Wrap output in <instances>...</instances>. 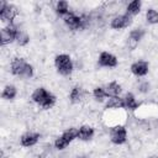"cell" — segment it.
<instances>
[{"label": "cell", "instance_id": "9", "mask_svg": "<svg viewBox=\"0 0 158 158\" xmlns=\"http://www.w3.org/2000/svg\"><path fill=\"white\" fill-rule=\"evenodd\" d=\"M132 23V17L127 14H121V15H116L111 19L110 21V27L112 30H123V28H127Z\"/></svg>", "mask_w": 158, "mask_h": 158}, {"label": "cell", "instance_id": "19", "mask_svg": "<svg viewBox=\"0 0 158 158\" xmlns=\"http://www.w3.org/2000/svg\"><path fill=\"white\" fill-rule=\"evenodd\" d=\"M17 96V88L12 84H7L4 86L2 93H1V98L4 100H14Z\"/></svg>", "mask_w": 158, "mask_h": 158}, {"label": "cell", "instance_id": "26", "mask_svg": "<svg viewBox=\"0 0 158 158\" xmlns=\"http://www.w3.org/2000/svg\"><path fill=\"white\" fill-rule=\"evenodd\" d=\"M75 158H90L89 156H85V154H80V156H77Z\"/></svg>", "mask_w": 158, "mask_h": 158}, {"label": "cell", "instance_id": "12", "mask_svg": "<svg viewBox=\"0 0 158 158\" xmlns=\"http://www.w3.org/2000/svg\"><path fill=\"white\" fill-rule=\"evenodd\" d=\"M130 70H131V73L133 75H136L138 78L146 77L148 74V72H149V64H148V62L142 60V59L141 60H136V62H133L131 64Z\"/></svg>", "mask_w": 158, "mask_h": 158}, {"label": "cell", "instance_id": "11", "mask_svg": "<svg viewBox=\"0 0 158 158\" xmlns=\"http://www.w3.org/2000/svg\"><path fill=\"white\" fill-rule=\"evenodd\" d=\"M144 35H146V31L142 27H136V28L131 30L130 33H128V37H127V46H128V48L131 51L135 49L136 46L141 42V40L144 37Z\"/></svg>", "mask_w": 158, "mask_h": 158}, {"label": "cell", "instance_id": "4", "mask_svg": "<svg viewBox=\"0 0 158 158\" xmlns=\"http://www.w3.org/2000/svg\"><path fill=\"white\" fill-rule=\"evenodd\" d=\"M78 137V128L75 127H69L67 128L60 136H58L56 139H54V148L58 149V151H63L65 149L75 138Z\"/></svg>", "mask_w": 158, "mask_h": 158}, {"label": "cell", "instance_id": "15", "mask_svg": "<svg viewBox=\"0 0 158 158\" xmlns=\"http://www.w3.org/2000/svg\"><path fill=\"white\" fill-rule=\"evenodd\" d=\"M122 100H123V109H126V110L135 111L139 107V102L136 100V96L132 93H126L123 95Z\"/></svg>", "mask_w": 158, "mask_h": 158}, {"label": "cell", "instance_id": "13", "mask_svg": "<svg viewBox=\"0 0 158 158\" xmlns=\"http://www.w3.org/2000/svg\"><path fill=\"white\" fill-rule=\"evenodd\" d=\"M41 138V135L38 132H32V131H28L26 133H23L21 137H20V143L22 147H26V148H30V147H33L38 143Z\"/></svg>", "mask_w": 158, "mask_h": 158}, {"label": "cell", "instance_id": "1", "mask_svg": "<svg viewBox=\"0 0 158 158\" xmlns=\"http://www.w3.org/2000/svg\"><path fill=\"white\" fill-rule=\"evenodd\" d=\"M31 99L35 104H37L38 106H41L44 110L52 109L56 105V101H57L56 95H53L51 91H48L43 86L36 88L33 90V93L31 94Z\"/></svg>", "mask_w": 158, "mask_h": 158}, {"label": "cell", "instance_id": "6", "mask_svg": "<svg viewBox=\"0 0 158 158\" xmlns=\"http://www.w3.org/2000/svg\"><path fill=\"white\" fill-rule=\"evenodd\" d=\"M17 15H19V9L15 5L6 2L4 0L0 1V19L2 22H6L7 25L14 23V20Z\"/></svg>", "mask_w": 158, "mask_h": 158}, {"label": "cell", "instance_id": "18", "mask_svg": "<svg viewBox=\"0 0 158 158\" xmlns=\"http://www.w3.org/2000/svg\"><path fill=\"white\" fill-rule=\"evenodd\" d=\"M105 109L106 110H120L123 109V100L120 96H114V98H109V100L105 104Z\"/></svg>", "mask_w": 158, "mask_h": 158}, {"label": "cell", "instance_id": "23", "mask_svg": "<svg viewBox=\"0 0 158 158\" xmlns=\"http://www.w3.org/2000/svg\"><path fill=\"white\" fill-rule=\"evenodd\" d=\"M93 96H94V99L96 101L102 102L105 100V98L107 96L106 95V91H105V88H102V86H95L94 90H93Z\"/></svg>", "mask_w": 158, "mask_h": 158}, {"label": "cell", "instance_id": "10", "mask_svg": "<svg viewBox=\"0 0 158 158\" xmlns=\"http://www.w3.org/2000/svg\"><path fill=\"white\" fill-rule=\"evenodd\" d=\"M98 64L100 67H104V68H116L117 64H118V59H117V57L115 54L104 51V52H101L99 54Z\"/></svg>", "mask_w": 158, "mask_h": 158}, {"label": "cell", "instance_id": "8", "mask_svg": "<svg viewBox=\"0 0 158 158\" xmlns=\"http://www.w3.org/2000/svg\"><path fill=\"white\" fill-rule=\"evenodd\" d=\"M63 22H64L65 26H67L69 30H72V31L84 30V25H83L81 15H77L75 12L69 11V12L63 17Z\"/></svg>", "mask_w": 158, "mask_h": 158}, {"label": "cell", "instance_id": "16", "mask_svg": "<svg viewBox=\"0 0 158 158\" xmlns=\"http://www.w3.org/2000/svg\"><path fill=\"white\" fill-rule=\"evenodd\" d=\"M84 98V90L81 86L79 85H74L72 89H70V93H69V101L72 104H78L81 101V99Z\"/></svg>", "mask_w": 158, "mask_h": 158}, {"label": "cell", "instance_id": "25", "mask_svg": "<svg viewBox=\"0 0 158 158\" xmlns=\"http://www.w3.org/2000/svg\"><path fill=\"white\" fill-rule=\"evenodd\" d=\"M149 89H151V84H149L148 81H141V83L138 84V91L142 93V94L148 93Z\"/></svg>", "mask_w": 158, "mask_h": 158}, {"label": "cell", "instance_id": "22", "mask_svg": "<svg viewBox=\"0 0 158 158\" xmlns=\"http://www.w3.org/2000/svg\"><path fill=\"white\" fill-rule=\"evenodd\" d=\"M146 21L149 25H158V11L153 7H149L146 11Z\"/></svg>", "mask_w": 158, "mask_h": 158}, {"label": "cell", "instance_id": "14", "mask_svg": "<svg viewBox=\"0 0 158 158\" xmlns=\"http://www.w3.org/2000/svg\"><path fill=\"white\" fill-rule=\"evenodd\" d=\"M95 135V128L91 125H81L78 128V139L80 141H90Z\"/></svg>", "mask_w": 158, "mask_h": 158}, {"label": "cell", "instance_id": "17", "mask_svg": "<svg viewBox=\"0 0 158 158\" xmlns=\"http://www.w3.org/2000/svg\"><path fill=\"white\" fill-rule=\"evenodd\" d=\"M105 91H106V95L109 98H114V96H118L122 91V86L120 83L117 81H110L106 86H105Z\"/></svg>", "mask_w": 158, "mask_h": 158}, {"label": "cell", "instance_id": "7", "mask_svg": "<svg viewBox=\"0 0 158 158\" xmlns=\"http://www.w3.org/2000/svg\"><path fill=\"white\" fill-rule=\"evenodd\" d=\"M110 141L116 146H121L127 141V128L122 123H115L110 127Z\"/></svg>", "mask_w": 158, "mask_h": 158}, {"label": "cell", "instance_id": "20", "mask_svg": "<svg viewBox=\"0 0 158 158\" xmlns=\"http://www.w3.org/2000/svg\"><path fill=\"white\" fill-rule=\"evenodd\" d=\"M141 9H142V2L139 0H133V1L128 2V5L126 6V14L132 17L135 15H138Z\"/></svg>", "mask_w": 158, "mask_h": 158}, {"label": "cell", "instance_id": "21", "mask_svg": "<svg viewBox=\"0 0 158 158\" xmlns=\"http://www.w3.org/2000/svg\"><path fill=\"white\" fill-rule=\"evenodd\" d=\"M54 11L58 16H65L68 12H69V2L65 1V0H59L57 4H56V7H54Z\"/></svg>", "mask_w": 158, "mask_h": 158}, {"label": "cell", "instance_id": "5", "mask_svg": "<svg viewBox=\"0 0 158 158\" xmlns=\"http://www.w3.org/2000/svg\"><path fill=\"white\" fill-rule=\"evenodd\" d=\"M19 32H20V28L15 23H9V25L4 26L0 30V43H1V46H6V44H10V43L15 42L16 38H17Z\"/></svg>", "mask_w": 158, "mask_h": 158}, {"label": "cell", "instance_id": "27", "mask_svg": "<svg viewBox=\"0 0 158 158\" xmlns=\"http://www.w3.org/2000/svg\"><path fill=\"white\" fill-rule=\"evenodd\" d=\"M147 158H158V156L154 154V156H149V157H147Z\"/></svg>", "mask_w": 158, "mask_h": 158}, {"label": "cell", "instance_id": "3", "mask_svg": "<svg viewBox=\"0 0 158 158\" xmlns=\"http://www.w3.org/2000/svg\"><path fill=\"white\" fill-rule=\"evenodd\" d=\"M54 67L57 72L63 77H69L74 70V63L69 54L60 53L57 54L54 58Z\"/></svg>", "mask_w": 158, "mask_h": 158}, {"label": "cell", "instance_id": "24", "mask_svg": "<svg viewBox=\"0 0 158 158\" xmlns=\"http://www.w3.org/2000/svg\"><path fill=\"white\" fill-rule=\"evenodd\" d=\"M16 42H17V44L20 47H25V46H27L30 43V36L27 35V32L20 30V32L17 35V38H16Z\"/></svg>", "mask_w": 158, "mask_h": 158}, {"label": "cell", "instance_id": "2", "mask_svg": "<svg viewBox=\"0 0 158 158\" xmlns=\"http://www.w3.org/2000/svg\"><path fill=\"white\" fill-rule=\"evenodd\" d=\"M10 72L12 75L28 79L33 75V65L22 57H15L10 63Z\"/></svg>", "mask_w": 158, "mask_h": 158}]
</instances>
